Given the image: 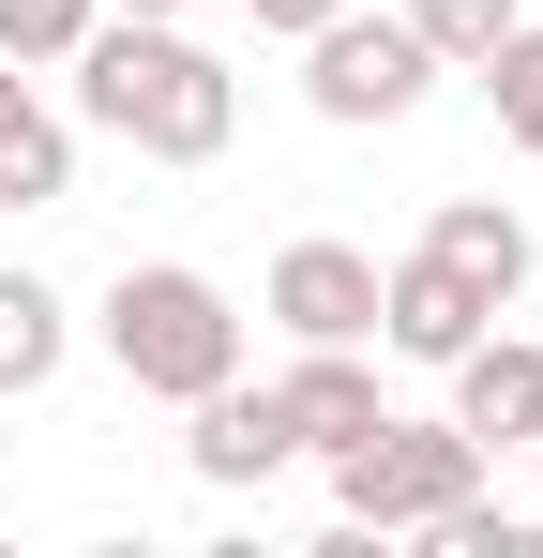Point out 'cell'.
Returning a JSON list of instances; mask_svg holds the SVG:
<instances>
[{
	"label": "cell",
	"mask_w": 543,
	"mask_h": 558,
	"mask_svg": "<svg viewBox=\"0 0 543 558\" xmlns=\"http://www.w3.org/2000/svg\"><path fill=\"white\" fill-rule=\"evenodd\" d=\"M61 76H76V121L121 136L136 167H212V151L242 136V76H227L181 15H90V46Z\"/></svg>",
	"instance_id": "cell-1"
},
{
	"label": "cell",
	"mask_w": 543,
	"mask_h": 558,
	"mask_svg": "<svg viewBox=\"0 0 543 558\" xmlns=\"http://www.w3.org/2000/svg\"><path fill=\"white\" fill-rule=\"evenodd\" d=\"M90 348L121 363V392L196 408L212 377H242V302L196 272V257H121V272H106V302H90Z\"/></svg>",
	"instance_id": "cell-2"
},
{
	"label": "cell",
	"mask_w": 543,
	"mask_h": 558,
	"mask_svg": "<svg viewBox=\"0 0 543 558\" xmlns=\"http://www.w3.org/2000/svg\"><path fill=\"white\" fill-rule=\"evenodd\" d=\"M317 468H333V513H348V529H408V544L483 498V453H468L452 423H362L348 453H317Z\"/></svg>",
	"instance_id": "cell-3"
},
{
	"label": "cell",
	"mask_w": 543,
	"mask_h": 558,
	"mask_svg": "<svg viewBox=\"0 0 543 558\" xmlns=\"http://www.w3.org/2000/svg\"><path fill=\"white\" fill-rule=\"evenodd\" d=\"M423 92H438V61H423V31H408V15H362V0H333V15L302 31V106H317V121L377 136V121H408Z\"/></svg>",
	"instance_id": "cell-4"
},
{
	"label": "cell",
	"mask_w": 543,
	"mask_h": 558,
	"mask_svg": "<svg viewBox=\"0 0 543 558\" xmlns=\"http://www.w3.org/2000/svg\"><path fill=\"white\" fill-rule=\"evenodd\" d=\"M438 377H452V408H438V423H452V438H468L483 468L543 438V348H529V332H498V317H483V332H468Z\"/></svg>",
	"instance_id": "cell-5"
},
{
	"label": "cell",
	"mask_w": 543,
	"mask_h": 558,
	"mask_svg": "<svg viewBox=\"0 0 543 558\" xmlns=\"http://www.w3.org/2000/svg\"><path fill=\"white\" fill-rule=\"evenodd\" d=\"M257 302L287 317V348H377V257L362 242H287Z\"/></svg>",
	"instance_id": "cell-6"
},
{
	"label": "cell",
	"mask_w": 543,
	"mask_h": 558,
	"mask_svg": "<svg viewBox=\"0 0 543 558\" xmlns=\"http://www.w3.org/2000/svg\"><path fill=\"white\" fill-rule=\"evenodd\" d=\"M287 453H302V438H287V408H272V377H212V392L181 408V468H196L212 498H242V483H272Z\"/></svg>",
	"instance_id": "cell-7"
},
{
	"label": "cell",
	"mask_w": 543,
	"mask_h": 558,
	"mask_svg": "<svg viewBox=\"0 0 543 558\" xmlns=\"http://www.w3.org/2000/svg\"><path fill=\"white\" fill-rule=\"evenodd\" d=\"M483 317H498V302H483L468 272H438L423 242H408V257H377V348H393V363H423V377H438L452 348L483 332Z\"/></svg>",
	"instance_id": "cell-8"
},
{
	"label": "cell",
	"mask_w": 543,
	"mask_h": 558,
	"mask_svg": "<svg viewBox=\"0 0 543 558\" xmlns=\"http://www.w3.org/2000/svg\"><path fill=\"white\" fill-rule=\"evenodd\" d=\"M272 408H287V438H302V453H348L362 423H393V392H377V363H362V348H287Z\"/></svg>",
	"instance_id": "cell-9"
},
{
	"label": "cell",
	"mask_w": 543,
	"mask_h": 558,
	"mask_svg": "<svg viewBox=\"0 0 543 558\" xmlns=\"http://www.w3.org/2000/svg\"><path fill=\"white\" fill-rule=\"evenodd\" d=\"M423 257H438V272H468L483 302H529V272H543V242H529V211H514V196H438Z\"/></svg>",
	"instance_id": "cell-10"
},
{
	"label": "cell",
	"mask_w": 543,
	"mask_h": 558,
	"mask_svg": "<svg viewBox=\"0 0 543 558\" xmlns=\"http://www.w3.org/2000/svg\"><path fill=\"white\" fill-rule=\"evenodd\" d=\"M76 196V121L0 61V211H61Z\"/></svg>",
	"instance_id": "cell-11"
},
{
	"label": "cell",
	"mask_w": 543,
	"mask_h": 558,
	"mask_svg": "<svg viewBox=\"0 0 543 558\" xmlns=\"http://www.w3.org/2000/svg\"><path fill=\"white\" fill-rule=\"evenodd\" d=\"M61 363H76V302L46 272H0V392H46Z\"/></svg>",
	"instance_id": "cell-12"
},
{
	"label": "cell",
	"mask_w": 543,
	"mask_h": 558,
	"mask_svg": "<svg viewBox=\"0 0 543 558\" xmlns=\"http://www.w3.org/2000/svg\"><path fill=\"white\" fill-rule=\"evenodd\" d=\"M468 76H483V106H498V136H514V151L543 167V15H514V31H498Z\"/></svg>",
	"instance_id": "cell-13"
},
{
	"label": "cell",
	"mask_w": 543,
	"mask_h": 558,
	"mask_svg": "<svg viewBox=\"0 0 543 558\" xmlns=\"http://www.w3.org/2000/svg\"><path fill=\"white\" fill-rule=\"evenodd\" d=\"M90 15H106V0H0V61H15V76H61L90 46Z\"/></svg>",
	"instance_id": "cell-14"
},
{
	"label": "cell",
	"mask_w": 543,
	"mask_h": 558,
	"mask_svg": "<svg viewBox=\"0 0 543 558\" xmlns=\"http://www.w3.org/2000/svg\"><path fill=\"white\" fill-rule=\"evenodd\" d=\"M393 15L423 31V61H438V76H468V61H483V46H498L529 0H393Z\"/></svg>",
	"instance_id": "cell-15"
},
{
	"label": "cell",
	"mask_w": 543,
	"mask_h": 558,
	"mask_svg": "<svg viewBox=\"0 0 543 558\" xmlns=\"http://www.w3.org/2000/svg\"><path fill=\"white\" fill-rule=\"evenodd\" d=\"M227 15H242V31H272V46H302V31H317L333 0H227Z\"/></svg>",
	"instance_id": "cell-16"
},
{
	"label": "cell",
	"mask_w": 543,
	"mask_h": 558,
	"mask_svg": "<svg viewBox=\"0 0 543 558\" xmlns=\"http://www.w3.org/2000/svg\"><path fill=\"white\" fill-rule=\"evenodd\" d=\"M106 15H196V0H106Z\"/></svg>",
	"instance_id": "cell-17"
},
{
	"label": "cell",
	"mask_w": 543,
	"mask_h": 558,
	"mask_svg": "<svg viewBox=\"0 0 543 558\" xmlns=\"http://www.w3.org/2000/svg\"><path fill=\"white\" fill-rule=\"evenodd\" d=\"M0 558H15V544H0Z\"/></svg>",
	"instance_id": "cell-18"
},
{
	"label": "cell",
	"mask_w": 543,
	"mask_h": 558,
	"mask_svg": "<svg viewBox=\"0 0 543 558\" xmlns=\"http://www.w3.org/2000/svg\"><path fill=\"white\" fill-rule=\"evenodd\" d=\"M529 453H543V438H529Z\"/></svg>",
	"instance_id": "cell-19"
}]
</instances>
